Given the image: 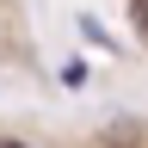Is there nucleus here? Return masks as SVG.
Returning <instances> with one entry per match:
<instances>
[{
    "instance_id": "nucleus-1",
    "label": "nucleus",
    "mask_w": 148,
    "mask_h": 148,
    "mask_svg": "<svg viewBox=\"0 0 148 148\" xmlns=\"http://www.w3.org/2000/svg\"><path fill=\"white\" fill-rule=\"evenodd\" d=\"M56 80H62V86H86V62H80V56H68V62H62V74H56Z\"/></svg>"
},
{
    "instance_id": "nucleus-2",
    "label": "nucleus",
    "mask_w": 148,
    "mask_h": 148,
    "mask_svg": "<svg viewBox=\"0 0 148 148\" xmlns=\"http://www.w3.org/2000/svg\"><path fill=\"white\" fill-rule=\"evenodd\" d=\"M80 31H86V43H99V49H111V31H105V25H99L92 12H80Z\"/></svg>"
},
{
    "instance_id": "nucleus-3",
    "label": "nucleus",
    "mask_w": 148,
    "mask_h": 148,
    "mask_svg": "<svg viewBox=\"0 0 148 148\" xmlns=\"http://www.w3.org/2000/svg\"><path fill=\"white\" fill-rule=\"evenodd\" d=\"M130 12H136V25H142V37H148V0H130Z\"/></svg>"
},
{
    "instance_id": "nucleus-4",
    "label": "nucleus",
    "mask_w": 148,
    "mask_h": 148,
    "mask_svg": "<svg viewBox=\"0 0 148 148\" xmlns=\"http://www.w3.org/2000/svg\"><path fill=\"white\" fill-rule=\"evenodd\" d=\"M0 148H31V142H18V136H0Z\"/></svg>"
}]
</instances>
